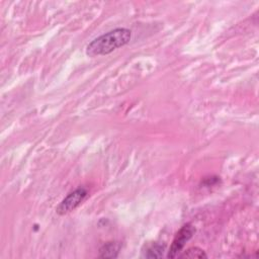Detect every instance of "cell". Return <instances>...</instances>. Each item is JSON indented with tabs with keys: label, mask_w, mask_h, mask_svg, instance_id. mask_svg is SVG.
Returning a JSON list of instances; mask_svg holds the SVG:
<instances>
[{
	"label": "cell",
	"mask_w": 259,
	"mask_h": 259,
	"mask_svg": "<svg viewBox=\"0 0 259 259\" xmlns=\"http://www.w3.org/2000/svg\"><path fill=\"white\" fill-rule=\"evenodd\" d=\"M180 258H197V259H202V258H206L207 255L205 254V252L198 248V247H191L189 249H187L186 251H184L181 255H178Z\"/></svg>",
	"instance_id": "6"
},
{
	"label": "cell",
	"mask_w": 259,
	"mask_h": 259,
	"mask_svg": "<svg viewBox=\"0 0 259 259\" xmlns=\"http://www.w3.org/2000/svg\"><path fill=\"white\" fill-rule=\"evenodd\" d=\"M119 244L116 242H107L99 250V256L102 258H115L119 252Z\"/></svg>",
	"instance_id": "5"
},
{
	"label": "cell",
	"mask_w": 259,
	"mask_h": 259,
	"mask_svg": "<svg viewBox=\"0 0 259 259\" xmlns=\"http://www.w3.org/2000/svg\"><path fill=\"white\" fill-rule=\"evenodd\" d=\"M194 232H195V228L191 224H185L184 226H182L172 241L167 257L168 258L177 257L181 252V250L183 249V247L185 246L186 242L191 239Z\"/></svg>",
	"instance_id": "2"
},
{
	"label": "cell",
	"mask_w": 259,
	"mask_h": 259,
	"mask_svg": "<svg viewBox=\"0 0 259 259\" xmlns=\"http://www.w3.org/2000/svg\"><path fill=\"white\" fill-rule=\"evenodd\" d=\"M132 36V31L127 28L119 27L110 30L96 38H94L86 47V55L96 57L107 55L114 50L126 45Z\"/></svg>",
	"instance_id": "1"
},
{
	"label": "cell",
	"mask_w": 259,
	"mask_h": 259,
	"mask_svg": "<svg viewBox=\"0 0 259 259\" xmlns=\"http://www.w3.org/2000/svg\"><path fill=\"white\" fill-rule=\"evenodd\" d=\"M87 196V189L85 187H79L70 192L57 206L56 211L63 215L74 210Z\"/></svg>",
	"instance_id": "3"
},
{
	"label": "cell",
	"mask_w": 259,
	"mask_h": 259,
	"mask_svg": "<svg viewBox=\"0 0 259 259\" xmlns=\"http://www.w3.org/2000/svg\"><path fill=\"white\" fill-rule=\"evenodd\" d=\"M165 252V246L157 242L145 245L143 249V256L146 258H160Z\"/></svg>",
	"instance_id": "4"
}]
</instances>
